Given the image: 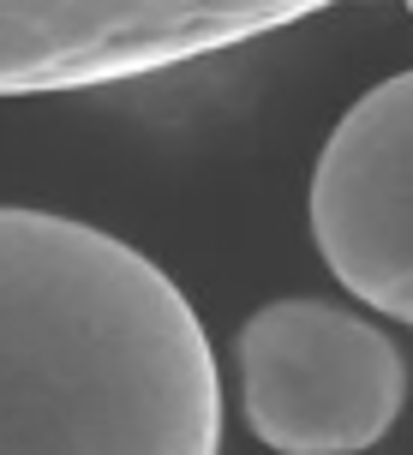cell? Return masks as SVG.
<instances>
[{
  "mask_svg": "<svg viewBox=\"0 0 413 455\" xmlns=\"http://www.w3.org/2000/svg\"><path fill=\"white\" fill-rule=\"evenodd\" d=\"M0 455H222V365L180 282L36 204H0Z\"/></svg>",
  "mask_w": 413,
  "mask_h": 455,
  "instance_id": "cell-1",
  "label": "cell"
},
{
  "mask_svg": "<svg viewBox=\"0 0 413 455\" xmlns=\"http://www.w3.org/2000/svg\"><path fill=\"white\" fill-rule=\"evenodd\" d=\"M240 413L275 455L377 450L408 402V360L336 299H270L234 336Z\"/></svg>",
  "mask_w": 413,
  "mask_h": 455,
  "instance_id": "cell-2",
  "label": "cell"
},
{
  "mask_svg": "<svg viewBox=\"0 0 413 455\" xmlns=\"http://www.w3.org/2000/svg\"><path fill=\"white\" fill-rule=\"evenodd\" d=\"M323 12L312 0H138V6H0V96L43 91H96L150 72H174L186 60H210Z\"/></svg>",
  "mask_w": 413,
  "mask_h": 455,
  "instance_id": "cell-3",
  "label": "cell"
},
{
  "mask_svg": "<svg viewBox=\"0 0 413 455\" xmlns=\"http://www.w3.org/2000/svg\"><path fill=\"white\" fill-rule=\"evenodd\" d=\"M312 240L347 294L413 330V72L371 84L323 138Z\"/></svg>",
  "mask_w": 413,
  "mask_h": 455,
  "instance_id": "cell-4",
  "label": "cell"
},
{
  "mask_svg": "<svg viewBox=\"0 0 413 455\" xmlns=\"http://www.w3.org/2000/svg\"><path fill=\"white\" fill-rule=\"evenodd\" d=\"M408 12H413V6H408Z\"/></svg>",
  "mask_w": 413,
  "mask_h": 455,
  "instance_id": "cell-5",
  "label": "cell"
}]
</instances>
